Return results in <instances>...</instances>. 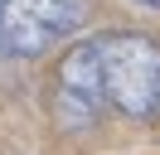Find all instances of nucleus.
Listing matches in <instances>:
<instances>
[{
	"label": "nucleus",
	"instance_id": "1",
	"mask_svg": "<svg viewBox=\"0 0 160 155\" xmlns=\"http://www.w3.org/2000/svg\"><path fill=\"white\" fill-rule=\"evenodd\" d=\"M92 44V63L102 78V97L131 121H150L160 112V44L136 29H117V34H97Z\"/></svg>",
	"mask_w": 160,
	"mask_h": 155
},
{
	"label": "nucleus",
	"instance_id": "2",
	"mask_svg": "<svg viewBox=\"0 0 160 155\" xmlns=\"http://www.w3.org/2000/svg\"><path fill=\"white\" fill-rule=\"evenodd\" d=\"M88 0H5L0 48L15 58H39L53 39L78 34L88 24Z\"/></svg>",
	"mask_w": 160,
	"mask_h": 155
},
{
	"label": "nucleus",
	"instance_id": "3",
	"mask_svg": "<svg viewBox=\"0 0 160 155\" xmlns=\"http://www.w3.org/2000/svg\"><path fill=\"white\" fill-rule=\"evenodd\" d=\"M141 5H150V10H160V0H141Z\"/></svg>",
	"mask_w": 160,
	"mask_h": 155
},
{
	"label": "nucleus",
	"instance_id": "4",
	"mask_svg": "<svg viewBox=\"0 0 160 155\" xmlns=\"http://www.w3.org/2000/svg\"><path fill=\"white\" fill-rule=\"evenodd\" d=\"M0 15H5V0H0Z\"/></svg>",
	"mask_w": 160,
	"mask_h": 155
}]
</instances>
